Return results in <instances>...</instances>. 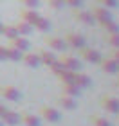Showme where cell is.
<instances>
[{"label": "cell", "instance_id": "6da1fadb", "mask_svg": "<svg viewBox=\"0 0 119 126\" xmlns=\"http://www.w3.org/2000/svg\"><path fill=\"white\" fill-rule=\"evenodd\" d=\"M0 97H4L5 101L16 103V101L22 99V92L15 87V85H2V87H0Z\"/></svg>", "mask_w": 119, "mask_h": 126}, {"label": "cell", "instance_id": "7a4b0ae2", "mask_svg": "<svg viewBox=\"0 0 119 126\" xmlns=\"http://www.w3.org/2000/svg\"><path fill=\"white\" fill-rule=\"evenodd\" d=\"M78 50H79V56H81V60L88 61V63H99V60L103 58L98 49L87 47V45H85V47H81V49H78Z\"/></svg>", "mask_w": 119, "mask_h": 126}, {"label": "cell", "instance_id": "3957f363", "mask_svg": "<svg viewBox=\"0 0 119 126\" xmlns=\"http://www.w3.org/2000/svg\"><path fill=\"white\" fill-rule=\"evenodd\" d=\"M101 108L108 113H119V99L114 95H103L99 101Z\"/></svg>", "mask_w": 119, "mask_h": 126}, {"label": "cell", "instance_id": "277c9868", "mask_svg": "<svg viewBox=\"0 0 119 126\" xmlns=\"http://www.w3.org/2000/svg\"><path fill=\"white\" fill-rule=\"evenodd\" d=\"M40 117L47 123H60L61 121V113L56 110V108H51V106H40Z\"/></svg>", "mask_w": 119, "mask_h": 126}, {"label": "cell", "instance_id": "5b68a950", "mask_svg": "<svg viewBox=\"0 0 119 126\" xmlns=\"http://www.w3.org/2000/svg\"><path fill=\"white\" fill-rule=\"evenodd\" d=\"M63 40H65V43L69 45V47H72V49H81V47H85V43H87L85 36L83 34H78V32H67L63 36Z\"/></svg>", "mask_w": 119, "mask_h": 126}, {"label": "cell", "instance_id": "8992f818", "mask_svg": "<svg viewBox=\"0 0 119 126\" xmlns=\"http://www.w3.org/2000/svg\"><path fill=\"white\" fill-rule=\"evenodd\" d=\"M60 61H61V65L65 68H69V70H74V72L81 70V61H79L76 56H72V54H61Z\"/></svg>", "mask_w": 119, "mask_h": 126}, {"label": "cell", "instance_id": "52a82bcc", "mask_svg": "<svg viewBox=\"0 0 119 126\" xmlns=\"http://www.w3.org/2000/svg\"><path fill=\"white\" fill-rule=\"evenodd\" d=\"M43 43L47 45L49 49L58 50V52H63V50L67 49L65 40H63V38H60V36H45V38H43Z\"/></svg>", "mask_w": 119, "mask_h": 126}, {"label": "cell", "instance_id": "ba28073f", "mask_svg": "<svg viewBox=\"0 0 119 126\" xmlns=\"http://www.w3.org/2000/svg\"><path fill=\"white\" fill-rule=\"evenodd\" d=\"M90 11H92V15L96 18V24H103L106 20H112V11L103 7V5H96V7H92Z\"/></svg>", "mask_w": 119, "mask_h": 126}, {"label": "cell", "instance_id": "9c48e42d", "mask_svg": "<svg viewBox=\"0 0 119 126\" xmlns=\"http://www.w3.org/2000/svg\"><path fill=\"white\" fill-rule=\"evenodd\" d=\"M98 65H99V68H101L105 74H117V70H119L117 61H114L110 56H106V58H101Z\"/></svg>", "mask_w": 119, "mask_h": 126}, {"label": "cell", "instance_id": "30bf717a", "mask_svg": "<svg viewBox=\"0 0 119 126\" xmlns=\"http://www.w3.org/2000/svg\"><path fill=\"white\" fill-rule=\"evenodd\" d=\"M20 61H24V65H27L29 68H40L42 67V61H40L38 54L36 52H29V50H25V52L22 54Z\"/></svg>", "mask_w": 119, "mask_h": 126}, {"label": "cell", "instance_id": "8fae6325", "mask_svg": "<svg viewBox=\"0 0 119 126\" xmlns=\"http://www.w3.org/2000/svg\"><path fill=\"white\" fill-rule=\"evenodd\" d=\"M9 45L11 47H15V49H18V50H22V52H25V50H29L31 49V42L27 40L25 36H15V38H11L9 40Z\"/></svg>", "mask_w": 119, "mask_h": 126}, {"label": "cell", "instance_id": "7c38bea8", "mask_svg": "<svg viewBox=\"0 0 119 126\" xmlns=\"http://www.w3.org/2000/svg\"><path fill=\"white\" fill-rule=\"evenodd\" d=\"M34 52L38 54V58H40V61H42V65H45V67L52 65V63L58 60V58H56V54L51 52V50H47V49H36Z\"/></svg>", "mask_w": 119, "mask_h": 126}, {"label": "cell", "instance_id": "4fadbf2b", "mask_svg": "<svg viewBox=\"0 0 119 126\" xmlns=\"http://www.w3.org/2000/svg\"><path fill=\"white\" fill-rule=\"evenodd\" d=\"M74 18H76V22H79V24H83V25H94L96 24V18H94L92 11H76Z\"/></svg>", "mask_w": 119, "mask_h": 126}, {"label": "cell", "instance_id": "5bb4252c", "mask_svg": "<svg viewBox=\"0 0 119 126\" xmlns=\"http://www.w3.org/2000/svg\"><path fill=\"white\" fill-rule=\"evenodd\" d=\"M58 105L63 108V110H76V108H78V101H76V97H70V95H67V94H61L58 97Z\"/></svg>", "mask_w": 119, "mask_h": 126}, {"label": "cell", "instance_id": "9a60e30c", "mask_svg": "<svg viewBox=\"0 0 119 126\" xmlns=\"http://www.w3.org/2000/svg\"><path fill=\"white\" fill-rule=\"evenodd\" d=\"M38 18H40V13H38V11L29 9V7H22V9H20V20L27 22V24H31V25H33Z\"/></svg>", "mask_w": 119, "mask_h": 126}, {"label": "cell", "instance_id": "2e32d148", "mask_svg": "<svg viewBox=\"0 0 119 126\" xmlns=\"http://www.w3.org/2000/svg\"><path fill=\"white\" fill-rule=\"evenodd\" d=\"M20 121L24 123V126H42V117L34 115V113H29V112L20 113Z\"/></svg>", "mask_w": 119, "mask_h": 126}, {"label": "cell", "instance_id": "e0dca14e", "mask_svg": "<svg viewBox=\"0 0 119 126\" xmlns=\"http://www.w3.org/2000/svg\"><path fill=\"white\" fill-rule=\"evenodd\" d=\"M74 83L83 90V88H88L90 85H92V78H90L88 74H85V72H81V70H78V72H76V78H74Z\"/></svg>", "mask_w": 119, "mask_h": 126}, {"label": "cell", "instance_id": "ac0fdd59", "mask_svg": "<svg viewBox=\"0 0 119 126\" xmlns=\"http://www.w3.org/2000/svg\"><path fill=\"white\" fill-rule=\"evenodd\" d=\"M2 123L5 126H16L20 123V113L18 112H13V110H7L4 113V117H2Z\"/></svg>", "mask_w": 119, "mask_h": 126}, {"label": "cell", "instance_id": "d6986e66", "mask_svg": "<svg viewBox=\"0 0 119 126\" xmlns=\"http://www.w3.org/2000/svg\"><path fill=\"white\" fill-rule=\"evenodd\" d=\"M33 27H34L36 31H40V32H49V31H51V20L40 15V18L33 24Z\"/></svg>", "mask_w": 119, "mask_h": 126}, {"label": "cell", "instance_id": "ffe728a7", "mask_svg": "<svg viewBox=\"0 0 119 126\" xmlns=\"http://www.w3.org/2000/svg\"><path fill=\"white\" fill-rule=\"evenodd\" d=\"M63 94L70 95V97H79V94H81V88H79L74 81H69V83H63Z\"/></svg>", "mask_w": 119, "mask_h": 126}, {"label": "cell", "instance_id": "44dd1931", "mask_svg": "<svg viewBox=\"0 0 119 126\" xmlns=\"http://www.w3.org/2000/svg\"><path fill=\"white\" fill-rule=\"evenodd\" d=\"M15 27H16V32L20 34V36H29V34L33 32V27L31 24H27V22H24V20H20L18 24H15Z\"/></svg>", "mask_w": 119, "mask_h": 126}, {"label": "cell", "instance_id": "7402d4cb", "mask_svg": "<svg viewBox=\"0 0 119 126\" xmlns=\"http://www.w3.org/2000/svg\"><path fill=\"white\" fill-rule=\"evenodd\" d=\"M22 50L18 49H15V47H11V45H7L5 47V60H11V61H20L22 60Z\"/></svg>", "mask_w": 119, "mask_h": 126}, {"label": "cell", "instance_id": "603a6c76", "mask_svg": "<svg viewBox=\"0 0 119 126\" xmlns=\"http://www.w3.org/2000/svg\"><path fill=\"white\" fill-rule=\"evenodd\" d=\"M0 34H4L5 40H11V38H15V36H18V32H16V27L15 24H4L2 25V32Z\"/></svg>", "mask_w": 119, "mask_h": 126}, {"label": "cell", "instance_id": "cb8c5ba5", "mask_svg": "<svg viewBox=\"0 0 119 126\" xmlns=\"http://www.w3.org/2000/svg\"><path fill=\"white\" fill-rule=\"evenodd\" d=\"M76 78V72L74 70H69V68H63L60 74H58V79L61 83H69V81H74Z\"/></svg>", "mask_w": 119, "mask_h": 126}, {"label": "cell", "instance_id": "d4e9b609", "mask_svg": "<svg viewBox=\"0 0 119 126\" xmlns=\"http://www.w3.org/2000/svg\"><path fill=\"white\" fill-rule=\"evenodd\" d=\"M105 42L110 45V47H119V31L117 32H106Z\"/></svg>", "mask_w": 119, "mask_h": 126}, {"label": "cell", "instance_id": "484cf974", "mask_svg": "<svg viewBox=\"0 0 119 126\" xmlns=\"http://www.w3.org/2000/svg\"><path fill=\"white\" fill-rule=\"evenodd\" d=\"M103 29L106 31V32H117L119 31V24H116L114 20H106V22H103V24H99Z\"/></svg>", "mask_w": 119, "mask_h": 126}, {"label": "cell", "instance_id": "4316f807", "mask_svg": "<svg viewBox=\"0 0 119 126\" xmlns=\"http://www.w3.org/2000/svg\"><path fill=\"white\" fill-rule=\"evenodd\" d=\"M92 124H94V126H112L108 119H106V117H101V115H94V117H92Z\"/></svg>", "mask_w": 119, "mask_h": 126}, {"label": "cell", "instance_id": "83f0119b", "mask_svg": "<svg viewBox=\"0 0 119 126\" xmlns=\"http://www.w3.org/2000/svg\"><path fill=\"white\" fill-rule=\"evenodd\" d=\"M99 5H103L106 9H117L119 7V0H98Z\"/></svg>", "mask_w": 119, "mask_h": 126}, {"label": "cell", "instance_id": "f1b7e54d", "mask_svg": "<svg viewBox=\"0 0 119 126\" xmlns=\"http://www.w3.org/2000/svg\"><path fill=\"white\" fill-rule=\"evenodd\" d=\"M18 2L24 5V7H29V9H38L40 7V0H18Z\"/></svg>", "mask_w": 119, "mask_h": 126}, {"label": "cell", "instance_id": "f546056e", "mask_svg": "<svg viewBox=\"0 0 119 126\" xmlns=\"http://www.w3.org/2000/svg\"><path fill=\"white\" fill-rule=\"evenodd\" d=\"M63 68H65V67L61 65V61H60V60H56V61L52 63V65H49V70L52 72L54 76H58V74H60L61 70H63Z\"/></svg>", "mask_w": 119, "mask_h": 126}, {"label": "cell", "instance_id": "4dcf8cb0", "mask_svg": "<svg viewBox=\"0 0 119 126\" xmlns=\"http://www.w3.org/2000/svg\"><path fill=\"white\" fill-rule=\"evenodd\" d=\"M47 4H49V7H51V9H54V11L63 9V5H65L63 0H47Z\"/></svg>", "mask_w": 119, "mask_h": 126}, {"label": "cell", "instance_id": "1f68e13d", "mask_svg": "<svg viewBox=\"0 0 119 126\" xmlns=\"http://www.w3.org/2000/svg\"><path fill=\"white\" fill-rule=\"evenodd\" d=\"M63 2H65V5L74 7V9H78V7H81V5H83V0H63Z\"/></svg>", "mask_w": 119, "mask_h": 126}, {"label": "cell", "instance_id": "d6a6232c", "mask_svg": "<svg viewBox=\"0 0 119 126\" xmlns=\"http://www.w3.org/2000/svg\"><path fill=\"white\" fill-rule=\"evenodd\" d=\"M108 56L114 61H117V65H119V47H112V50L108 52Z\"/></svg>", "mask_w": 119, "mask_h": 126}, {"label": "cell", "instance_id": "836d02e7", "mask_svg": "<svg viewBox=\"0 0 119 126\" xmlns=\"http://www.w3.org/2000/svg\"><path fill=\"white\" fill-rule=\"evenodd\" d=\"M0 61H5V47L0 45Z\"/></svg>", "mask_w": 119, "mask_h": 126}, {"label": "cell", "instance_id": "e575fe53", "mask_svg": "<svg viewBox=\"0 0 119 126\" xmlns=\"http://www.w3.org/2000/svg\"><path fill=\"white\" fill-rule=\"evenodd\" d=\"M5 112H7V108H5L4 105H0V119L4 117V113H5Z\"/></svg>", "mask_w": 119, "mask_h": 126}, {"label": "cell", "instance_id": "d590c367", "mask_svg": "<svg viewBox=\"0 0 119 126\" xmlns=\"http://www.w3.org/2000/svg\"><path fill=\"white\" fill-rule=\"evenodd\" d=\"M2 25H4V24H2V22H0V32H2Z\"/></svg>", "mask_w": 119, "mask_h": 126}, {"label": "cell", "instance_id": "8d00e7d4", "mask_svg": "<svg viewBox=\"0 0 119 126\" xmlns=\"http://www.w3.org/2000/svg\"><path fill=\"white\" fill-rule=\"evenodd\" d=\"M0 126H4V123H2V119H0Z\"/></svg>", "mask_w": 119, "mask_h": 126}, {"label": "cell", "instance_id": "74e56055", "mask_svg": "<svg viewBox=\"0 0 119 126\" xmlns=\"http://www.w3.org/2000/svg\"><path fill=\"white\" fill-rule=\"evenodd\" d=\"M117 85H119V81H117Z\"/></svg>", "mask_w": 119, "mask_h": 126}, {"label": "cell", "instance_id": "f35d334b", "mask_svg": "<svg viewBox=\"0 0 119 126\" xmlns=\"http://www.w3.org/2000/svg\"><path fill=\"white\" fill-rule=\"evenodd\" d=\"M117 72H119V70H117Z\"/></svg>", "mask_w": 119, "mask_h": 126}]
</instances>
